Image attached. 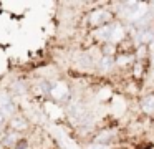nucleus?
Wrapping results in <instances>:
<instances>
[{
	"label": "nucleus",
	"mask_w": 154,
	"mask_h": 149,
	"mask_svg": "<svg viewBox=\"0 0 154 149\" xmlns=\"http://www.w3.org/2000/svg\"><path fill=\"white\" fill-rule=\"evenodd\" d=\"M113 18V13L108 12V10H103V8H98V10H93L88 17V22H90L91 26L94 28H100L103 25H108Z\"/></svg>",
	"instance_id": "nucleus-1"
},
{
	"label": "nucleus",
	"mask_w": 154,
	"mask_h": 149,
	"mask_svg": "<svg viewBox=\"0 0 154 149\" xmlns=\"http://www.w3.org/2000/svg\"><path fill=\"white\" fill-rule=\"evenodd\" d=\"M0 113L7 118L15 113V101L7 91H0Z\"/></svg>",
	"instance_id": "nucleus-2"
},
{
	"label": "nucleus",
	"mask_w": 154,
	"mask_h": 149,
	"mask_svg": "<svg viewBox=\"0 0 154 149\" xmlns=\"http://www.w3.org/2000/svg\"><path fill=\"white\" fill-rule=\"evenodd\" d=\"M50 93H51V96H53L55 99L61 101V99H65L68 96V86L65 85L63 81H58V83H55V85L51 86Z\"/></svg>",
	"instance_id": "nucleus-3"
},
{
	"label": "nucleus",
	"mask_w": 154,
	"mask_h": 149,
	"mask_svg": "<svg viewBox=\"0 0 154 149\" xmlns=\"http://www.w3.org/2000/svg\"><path fill=\"white\" fill-rule=\"evenodd\" d=\"M111 32H113V23H108V25H103V26H100V28L94 30V36H96V40H101V42H104V43H109Z\"/></svg>",
	"instance_id": "nucleus-4"
},
{
	"label": "nucleus",
	"mask_w": 154,
	"mask_h": 149,
	"mask_svg": "<svg viewBox=\"0 0 154 149\" xmlns=\"http://www.w3.org/2000/svg\"><path fill=\"white\" fill-rule=\"evenodd\" d=\"M141 109H143L146 114H154V95L144 96L141 99Z\"/></svg>",
	"instance_id": "nucleus-5"
},
{
	"label": "nucleus",
	"mask_w": 154,
	"mask_h": 149,
	"mask_svg": "<svg viewBox=\"0 0 154 149\" xmlns=\"http://www.w3.org/2000/svg\"><path fill=\"white\" fill-rule=\"evenodd\" d=\"M98 65H100L101 71H109V70L114 66V56H101L100 61H98Z\"/></svg>",
	"instance_id": "nucleus-6"
},
{
	"label": "nucleus",
	"mask_w": 154,
	"mask_h": 149,
	"mask_svg": "<svg viewBox=\"0 0 154 149\" xmlns=\"http://www.w3.org/2000/svg\"><path fill=\"white\" fill-rule=\"evenodd\" d=\"M10 124H12V128L15 129V132H20V131H25V129L28 128V123L25 121L23 118H12Z\"/></svg>",
	"instance_id": "nucleus-7"
},
{
	"label": "nucleus",
	"mask_w": 154,
	"mask_h": 149,
	"mask_svg": "<svg viewBox=\"0 0 154 149\" xmlns=\"http://www.w3.org/2000/svg\"><path fill=\"white\" fill-rule=\"evenodd\" d=\"M133 68H134V78L139 79L141 76H143V71H144V65H143V61H136V63H133Z\"/></svg>",
	"instance_id": "nucleus-8"
},
{
	"label": "nucleus",
	"mask_w": 154,
	"mask_h": 149,
	"mask_svg": "<svg viewBox=\"0 0 154 149\" xmlns=\"http://www.w3.org/2000/svg\"><path fill=\"white\" fill-rule=\"evenodd\" d=\"M17 139H18V134L15 131H10V132H8V136L4 139V142H5V144H8V146H12V144L17 142Z\"/></svg>",
	"instance_id": "nucleus-9"
},
{
	"label": "nucleus",
	"mask_w": 154,
	"mask_h": 149,
	"mask_svg": "<svg viewBox=\"0 0 154 149\" xmlns=\"http://www.w3.org/2000/svg\"><path fill=\"white\" fill-rule=\"evenodd\" d=\"M88 149H109V147H108V144H96V142H93V144L88 146Z\"/></svg>",
	"instance_id": "nucleus-10"
},
{
	"label": "nucleus",
	"mask_w": 154,
	"mask_h": 149,
	"mask_svg": "<svg viewBox=\"0 0 154 149\" xmlns=\"http://www.w3.org/2000/svg\"><path fill=\"white\" fill-rule=\"evenodd\" d=\"M147 51H149V56L154 58V42H151L149 45H147Z\"/></svg>",
	"instance_id": "nucleus-11"
},
{
	"label": "nucleus",
	"mask_w": 154,
	"mask_h": 149,
	"mask_svg": "<svg viewBox=\"0 0 154 149\" xmlns=\"http://www.w3.org/2000/svg\"><path fill=\"white\" fill-rule=\"evenodd\" d=\"M5 126V116L0 113V131H2V128Z\"/></svg>",
	"instance_id": "nucleus-12"
},
{
	"label": "nucleus",
	"mask_w": 154,
	"mask_h": 149,
	"mask_svg": "<svg viewBox=\"0 0 154 149\" xmlns=\"http://www.w3.org/2000/svg\"><path fill=\"white\" fill-rule=\"evenodd\" d=\"M0 149H4V146H2V144H0Z\"/></svg>",
	"instance_id": "nucleus-13"
}]
</instances>
